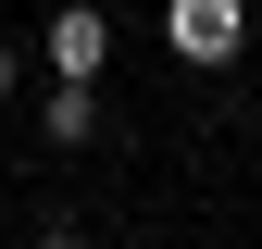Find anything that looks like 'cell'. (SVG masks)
Instances as JSON below:
<instances>
[{
  "mask_svg": "<svg viewBox=\"0 0 262 249\" xmlns=\"http://www.w3.org/2000/svg\"><path fill=\"white\" fill-rule=\"evenodd\" d=\"M162 38H175V62H200V75H212V62L250 50V13H237V0H162Z\"/></svg>",
  "mask_w": 262,
  "mask_h": 249,
  "instance_id": "cell-1",
  "label": "cell"
},
{
  "mask_svg": "<svg viewBox=\"0 0 262 249\" xmlns=\"http://www.w3.org/2000/svg\"><path fill=\"white\" fill-rule=\"evenodd\" d=\"M38 50H50V75H88V87H100L113 75V13H100V0H62Z\"/></svg>",
  "mask_w": 262,
  "mask_h": 249,
  "instance_id": "cell-2",
  "label": "cell"
},
{
  "mask_svg": "<svg viewBox=\"0 0 262 249\" xmlns=\"http://www.w3.org/2000/svg\"><path fill=\"white\" fill-rule=\"evenodd\" d=\"M38 124H50V150H88V137H100V87H88V75H50Z\"/></svg>",
  "mask_w": 262,
  "mask_h": 249,
  "instance_id": "cell-3",
  "label": "cell"
},
{
  "mask_svg": "<svg viewBox=\"0 0 262 249\" xmlns=\"http://www.w3.org/2000/svg\"><path fill=\"white\" fill-rule=\"evenodd\" d=\"M13 87H25V50H13V38H0V100H13Z\"/></svg>",
  "mask_w": 262,
  "mask_h": 249,
  "instance_id": "cell-4",
  "label": "cell"
},
{
  "mask_svg": "<svg viewBox=\"0 0 262 249\" xmlns=\"http://www.w3.org/2000/svg\"><path fill=\"white\" fill-rule=\"evenodd\" d=\"M38 249H88V237H75V225H50V237H38Z\"/></svg>",
  "mask_w": 262,
  "mask_h": 249,
  "instance_id": "cell-5",
  "label": "cell"
}]
</instances>
